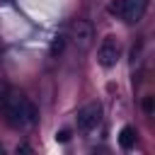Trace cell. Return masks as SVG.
<instances>
[{"label":"cell","mask_w":155,"mask_h":155,"mask_svg":"<svg viewBox=\"0 0 155 155\" xmlns=\"http://www.w3.org/2000/svg\"><path fill=\"white\" fill-rule=\"evenodd\" d=\"M150 0H114L109 5V15H116L126 24H138L148 10Z\"/></svg>","instance_id":"7a4b0ae2"},{"label":"cell","mask_w":155,"mask_h":155,"mask_svg":"<svg viewBox=\"0 0 155 155\" xmlns=\"http://www.w3.org/2000/svg\"><path fill=\"white\" fill-rule=\"evenodd\" d=\"M68 39L73 41V46H75L78 51H82V53L90 51L92 44H94V27H92V22H90V19H75V22L70 24Z\"/></svg>","instance_id":"3957f363"},{"label":"cell","mask_w":155,"mask_h":155,"mask_svg":"<svg viewBox=\"0 0 155 155\" xmlns=\"http://www.w3.org/2000/svg\"><path fill=\"white\" fill-rule=\"evenodd\" d=\"M5 92H7V85H5V80H0V99H2Z\"/></svg>","instance_id":"30bf717a"},{"label":"cell","mask_w":155,"mask_h":155,"mask_svg":"<svg viewBox=\"0 0 155 155\" xmlns=\"http://www.w3.org/2000/svg\"><path fill=\"white\" fill-rule=\"evenodd\" d=\"M63 46H65V36H63V34H56V36H53V44H51V56L61 53Z\"/></svg>","instance_id":"52a82bcc"},{"label":"cell","mask_w":155,"mask_h":155,"mask_svg":"<svg viewBox=\"0 0 155 155\" xmlns=\"http://www.w3.org/2000/svg\"><path fill=\"white\" fill-rule=\"evenodd\" d=\"M0 114L5 124L12 128H27L36 124V107L19 90H12V87H7V92L0 99Z\"/></svg>","instance_id":"6da1fadb"},{"label":"cell","mask_w":155,"mask_h":155,"mask_svg":"<svg viewBox=\"0 0 155 155\" xmlns=\"http://www.w3.org/2000/svg\"><path fill=\"white\" fill-rule=\"evenodd\" d=\"M102 121V104L99 102H90L85 107L78 109V116H75V124H78V131L82 133H90L92 128H97Z\"/></svg>","instance_id":"5b68a950"},{"label":"cell","mask_w":155,"mask_h":155,"mask_svg":"<svg viewBox=\"0 0 155 155\" xmlns=\"http://www.w3.org/2000/svg\"><path fill=\"white\" fill-rule=\"evenodd\" d=\"M56 140L68 143V140H70V131H58V133H56Z\"/></svg>","instance_id":"9c48e42d"},{"label":"cell","mask_w":155,"mask_h":155,"mask_svg":"<svg viewBox=\"0 0 155 155\" xmlns=\"http://www.w3.org/2000/svg\"><path fill=\"white\" fill-rule=\"evenodd\" d=\"M119 58H121V44H119V39L114 34L104 36L102 44H99V48H97V63L102 68H114L119 63Z\"/></svg>","instance_id":"277c9868"},{"label":"cell","mask_w":155,"mask_h":155,"mask_svg":"<svg viewBox=\"0 0 155 155\" xmlns=\"http://www.w3.org/2000/svg\"><path fill=\"white\" fill-rule=\"evenodd\" d=\"M143 111L145 114H153V97H145L143 99Z\"/></svg>","instance_id":"ba28073f"},{"label":"cell","mask_w":155,"mask_h":155,"mask_svg":"<svg viewBox=\"0 0 155 155\" xmlns=\"http://www.w3.org/2000/svg\"><path fill=\"white\" fill-rule=\"evenodd\" d=\"M119 145H121L124 150H131V148L136 145V128H133V126H124V128L119 131Z\"/></svg>","instance_id":"8992f818"}]
</instances>
